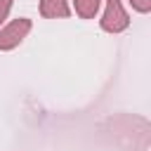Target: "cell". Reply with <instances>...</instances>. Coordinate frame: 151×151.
<instances>
[{"label": "cell", "instance_id": "6da1fadb", "mask_svg": "<svg viewBox=\"0 0 151 151\" xmlns=\"http://www.w3.org/2000/svg\"><path fill=\"white\" fill-rule=\"evenodd\" d=\"M99 24L106 33H123L130 26V17H127L123 2L120 0H106V9H104Z\"/></svg>", "mask_w": 151, "mask_h": 151}, {"label": "cell", "instance_id": "7a4b0ae2", "mask_svg": "<svg viewBox=\"0 0 151 151\" xmlns=\"http://www.w3.org/2000/svg\"><path fill=\"white\" fill-rule=\"evenodd\" d=\"M28 31H31V19L19 17V19H14V21H9L7 26L0 28V50H2V52L14 50V47L28 35Z\"/></svg>", "mask_w": 151, "mask_h": 151}, {"label": "cell", "instance_id": "3957f363", "mask_svg": "<svg viewBox=\"0 0 151 151\" xmlns=\"http://www.w3.org/2000/svg\"><path fill=\"white\" fill-rule=\"evenodd\" d=\"M40 14L45 19H64L71 14L68 0H40Z\"/></svg>", "mask_w": 151, "mask_h": 151}, {"label": "cell", "instance_id": "277c9868", "mask_svg": "<svg viewBox=\"0 0 151 151\" xmlns=\"http://www.w3.org/2000/svg\"><path fill=\"white\" fill-rule=\"evenodd\" d=\"M73 5H76L78 17H83V19H94L97 12H99L101 0H73Z\"/></svg>", "mask_w": 151, "mask_h": 151}, {"label": "cell", "instance_id": "5b68a950", "mask_svg": "<svg viewBox=\"0 0 151 151\" xmlns=\"http://www.w3.org/2000/svg\"><path fill=\"white\" fill-rule=\"evenodd\" d=\"M130 5H132V9H137L139 14L151 12V0H130Z\"/></svg>", "mask_w": 151, "mask_h": 151}, {"label": "cell", "instance_id": "8992f818", "mask_svg": "<svg viewBox=\"0 0 151 151\" xmlns=\"http://www.w3.org/2000/svg\"><path fill=\"white\" fill-rule=\"evenodd\" d=\"M12 2H14V0H0V24L7 19V14H9V9H12Z\"/></svg>", "mask_w": 151, "mask_h": 151}]
</instances>
